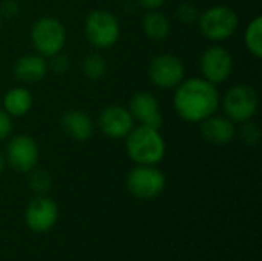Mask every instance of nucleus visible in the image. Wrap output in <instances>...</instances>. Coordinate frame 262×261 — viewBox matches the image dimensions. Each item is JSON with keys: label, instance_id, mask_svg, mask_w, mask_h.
<instances>
[{"label": "nucleus", "instance_id": "19", "mask_svg": "<svg viewBox=\"0 0 262 261\" xmlns=\"http://www.w3.org/2000/svg\"><path fill=\"white\" fill-rule=\"evenodd\" d=\"M244 43L252 55L256 58L262 57V18L256 15L244 31Z\"/></svg>", "mask_w": 262, "mask_h": 261}, {"label": "nucleus", "instance_id": "9", "mask_svg": "<svg viewBox=\"0 0 262 261\" xmlns=\"http://www.w3.org/2000/svg\"><path fill=\"white\" fill-rule=\"evenodd\" d=\"M147 74L157 88L173 89L184 80V65L173 54H161L149 63Z\"/></svg>", "mask_w": 262, "mask_h": 261}, {"label": "nucleus", "instance_id": "5", "mask_svg": "<svg viewBox=\"0 0 262 261\" xmlns=\"http://www.w3.org/2000/svg\"><path fill=\"white\" fill-rule=\"evenodd\" d=\"M84 34L92 46L107 49L115 45L120 37L118 18L106 9L92 11L84 22Z\"/></svg>", "mask_w": 262, "mask_h": 261}, {"label": "nucleus", "instance_id": "4", "mask_svg": "<svg viewBox=\"0 0 262 261\" xmlns=\"http://www.w3.org/2000/svg\"><path fill=\"white\" fill-rule=\"evenodd\" d=\"M31 42L37 54L52 57L63 51L66 45V28L54 17H41L31 28Z\"/></svg>", "mask_w": 262, "mask_h": 261}, {"label": "nucleus", "instance_id": "12", "mask_svg": "<svg viewBox=\"0 0 262 261\" xmlns=\"http://www.w3.org/2000/svg\"><path fill=\"white\" fill-rule=\"evenodd\" d=\"M134 126L135 120L124 106H107L98 115V128L109 138H126Z\"/></svg>", "mask_w": 262, "mask_h": 261}, {"label": "nucleus", "instance_id": "8", "mask_svg": "<svg viewBox=\"0 0 262 261\" xmlns=\"http://www.w3.org/2000/svg\"><path fill=\"white\" fill-rule=\"evenodd\" d=\"M38 155L40 151L37 142L26 134H18L8 142L5 160L14 171L23 174L35 168Z\"/></svg>", "mask_w": 262, "mask_h": 261}, {"label": "nucleus", "instance_id": "26", "mask_svg": "<svg viewBox=\"0 0 262 261\" xmlns=\"http://www.w3.org/2000/svg\"><path fill=\"white\" fill-rule=\"evenodd\" d=\"M137 2L146 9H158L166 3V0H137Z\"/></svg>", "mask_w": 262, "mask_h": 261}, {"label": "nucleus", "instance_id": "22", "mask_svg": "<svg viewBox=\"0 0 262 261\" xmlns=\"http://www.w3.org/2000/svg\"><path fill=\"white\" fill-rule=\"evenodd\" d=\"M239 135H241V140L249 146H256L261 142V129L252 120H247L243 123L239 129Z\"/></svg>", "mask_w": 262, "mask_h": 261}, {"label": "nucleus", "instance_id": "17", "mask_svg": "<svg viewBox=\"0 0 262 261\" xmlns=\"http://www.w3.org/2000/svg\"><path fill=\"white\" fill-rule=\"evenodd\" d=\"M32 106V94L25 88H12L3 97V111L11 117H23Z\"/></svg>", "mask_w": 262, "mask_h": 261}, {"label": "nucleus", "instance_id": "21", "mask_svg": "<svg viewBox=\"0 0 262 261\" xmlns=\"http://www.w3.org/2000/svg\"><path fill=\"white\" fill-rule=\"evenodd\" d=\"M28 185L37 195H45L51 189L52 178L45 169H31Z\"/></svg>", "mask_w": 262, "mask_h": 261}, {"label": "nucleus", "instance_id": "18", "mask_svg": "<svg viewBox=\"0 0 262 261\" xmlns=\"http://www.w3.org/2000/svg\"><path fill=\"white\" fill-rule=\"evenodd\" d=\"M170 20L158 9H149V12L143 18V31L146 37L154 42H161L167 38L170 34Z\"/></svg>", "mask_w": 262, "mask_h": 261}, {"label": "nucleus", "instance_id": "23", "mask_svg": "<svg viewBox=\"0 0 262 261\" xmlns=\"http://www.w3.org/2000/svg\"><path fill=\"white\" fill-rule=\"evenodd\" d=\"M177 17L180 18L181 23H186V25H187V23H193V22L198 20L200 11H198V8H196L193 3L186 2V3H181V5L177 8Z\"/></svg>", "mask_w": 262, "mask_h": 261}, {"label": "nucleus", "instance_id": "2", "mask_svg": "<svg viewBox=\"0 0 262 261\" xmlns=\"http://www.w3.org/2000/svg\"><path fill=\"white\" fill-rule=\"evenodd\" d=\"M126 151L137 165H158L166 155V142L158 129L140 125L127 134Z\"/></svg>", "mask_w": 262, "mask_h": 261}, {"label": "nucleus", "instance_id": "25", "mask_svg": "<svg viewBox=\"0 0 262 261\" xmlns=\"http://www.w3.org/2000/svg\"><path fill=\"white\" fill-rule=\"evenodd\" d=\"M12 131V122H11V115H8L3 109H0V142H3L5 138L9 137Z\"/></svg>", "mask_w": 262, "mask_h": 261}, {"label": "nucleus", "instance_id": "14", "mask_svg": "<svg viewBox=\"0 0 262 261\" xmlns=\"http://www.w3.org/2000/svg\"><path fill=\"white\" fill-rule=\"evenodd\" d=\"M236 135L235 123L226 115H210L201 122V137L212 145H226Z\"/></svg>", "mask_w": 262, "mask_h": 261}, {"label": "nucleus", "instance_id": "11", "mask_svg": "<svg viewBox=\"0 0 262 261\" xmlns=\"http://www.w3.org/2000/svg\"><path fill=\"white\" fill-rule=\"evenodd\" d=\"M200 66H201L203 78L209 80L213 85H218L230 77L233 69V58L226 48L220 45H213L209 46L201 55Z\"/></svg>", "mask_w": 262, "mask_h": 261}, {"label": "nucleus", "instance_id": "7", "mask_svg": "<svg viewBox=\"0 0 262 261\" xmlns=\"http://www.w3.org/2000/svg\"><path fill=\"white\" fill-rule=\"evenodd\" d=\"M220 102L223 103L226 117L233 123L252 120L258 111V94L249 85H236L230 88Z\"/></svg>", "mask_w": 262, "mask_h": 261}, {"label": "nucleus", "instance_id": "27", "mask_svg": "<svg viewBox=\"0 0 262 261\" xmlns=\"http://www.w3.org/2000/svg\"><path fill=\"white\" fill-rule=\"evenodd\" d=\"M5 165H6L5 155H3V154H0V174H2V172H3V169H5Z\"/></svg>", "mask_w": 262, "mask_h": 261}, {"label": "nucleus", "instance_id": "6", "mask_svg": "<svg viewBox=\"0 0 262 261\" xmlns=\"http://www.w3.org/2000/svg\"><path fill=\"white\" fill-rule=\"evenodd\" d=\"M129 192L141 200L157 198L166 188V175L157 165H137L126 178Z\"/></svg>", "mask_w": 262, "mask_h": 261}, {"label": "nucleus", "instance_id": "3", "mask_svg": "<svg viewBox=\"0 0 262 261\" xmlns=\"http://www.w3.org/2000/svg\"><path fill=\"white\" fill-rule=\"evenodd\" d=\"M201 34L210 42H224L230 38L239 25L238 14L229 6H212L198 17Z\"/></svg>", "mask_w": 262, "mask_h": 261}, {"label": "nucleus", "instance_id": "20", "mask_svg": "<svg viewBox=\"0 0 262 261\" xmlns=\"http://www.w3.org/2000/svg\"><path fill=\"white\" fill-rule=\"evenodd\" d=\"M83 74L89 78V80H100L106 75L107 71V63L104 60L103 55L94 52L86 55V58L83 60Z\"/></svg>", "mask_w": 262, "mask_h": 261}, {"label": "nucleus", "instance_id": "1", "mask_svg": "<svg viewBox=\"0 0 262 261\" xmlns=\"http://www.w3.org/2000/svg\"><path fill=\"white\" fill-rule=\"evenodd\" d=\"M173 94L177 114L189 123H201L213 115L220 106V92L213 83L203 77L183 80Z\"/></svg>", "mask_w": 262, "mask_h": 261}, {"label": "nucleus", "instance_id": "10", "mask_svg": "<svg viewBox=\"0 0 262 261\" xmlns=\"http://www.w3.org/2000/svg\"><path fill=\"white\" fill-rule=\"evenodd\" d=\"M57 220L58 206L52 198L46 195H37L26 206L25 223L32 232L45 234L57 225Z\"/></svg>", "mask_w": 262, "mask_h": 261}, {"label": "nucleus", "instance_id": "15", "mask_svg": "<svg viewBox=\"0 0 262 261\" xmlns=\"http://www.w3.org/2000/svg\"><path fill=\"white\" fill-rule=\"evenodd\" d=\"M48 62L40 54H26L14 63V75L23 83H34L48 74Z\"/></svg>", "mask_w": 262, "mask_h": 261}, {"label": "nucleus", "instance_id": "24", "mask_svg": "<svg viewBox=\"0 0 262 261\" xmlns=\"http://www.w3.org/2000/svg\"><path fill=\"white\" fill-rule=\"evenodd\" d=\"M51 58H52V62H51V65L48 63V66H51V69H52L54 72L61 74V72L68 71V68H69V60H68V57H64L61 52L52 55Z\"/></svg>", "mask_w": 262, "mask_h": 261}, {"label": "nucleus", "instance_id": "28", "mask_svg": "<svg viewBox=\"0 0 262 261\" xmlns=\"http://www.w3.org/2000/svg\"><path fill=\"white\" fill-rule=\"evenodd\" d=\"M2 18H3V15H2V11H0V26H2Z\"/></svg>", "mask_w": 262, "mask_h": 261}, {"label": "nucleus", "instance_id": "16", "mask_svg": "<svg viewBox=\"0 0 262 261\" xmlns=\"http://www.w3.org/2000/svg\"><path fill=\"white\" fill-rule=\"evenodd\" d=\"M61 128L72 140L84 142L94 132V122L84 111L71 109L63 114Z\"/></svg>", "mask_w": 262, "mask_h": 261}, {"label": "nucleus", "instance_id": "13", "mask_svg": "<svg viewBox=\"0 0 262 261\" xmlns=\"http://www.w3.org/2000/svg\"><path fill=\"white\" fill-rule=\"evenodd\" d=\"M129 112L134 117V120L140 122L144 126L158 131L163 126V115L160 111L158 100L150 92L146 91L137 92L129 102Z\"/></svg>", "mask_w": 262, "mask_h": 261}]
</instances>
